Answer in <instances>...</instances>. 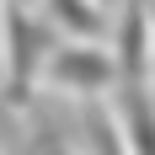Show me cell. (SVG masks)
Wrapping results in <instances>:
<instances>
[{
	"label": "cell",
	"mask_w": 155,
	"mask_h": 155,
	"mask_svg": "<svg viewBox=\"0 0 155 155\" xmlns=\"http://www.w3.org/2000/svg\"><path fill=\"white\" fill-rule=\"evenodd\" d=\"M43 80L54 91H70V96H102L118 86V59H112V48L86 43V38L54 43V54L43 64Z\"/></svg>",
	"instance_id": "cell-2"
},
{
	"label": "cell",
	"mask_w": 155,
	"mask_h": 155,
	"mask_svg": "<svg viewBox=\"0 0 155 155\" xmlns=\"http://www.w3.org/2000/svg\"><path fill=\"white\" fill-rule=\"evenodd\" d=\"M118 91V134H123V144H128V155H155V96H150V86H112Z\"/></svg>",
	"instance_id": "cell-4"
},
{
	"label": "cell",
	"mask_w": 155,
	"mask_h": 155,
	"mask_svg": "<svg viewBox=\"0 0 155 155\" xmlns=\"http://www.w3.org/2000/svg\"><path fill=\"white\" fill-rule=\"evenodd\" d=\"M102 5H118V0H102Z\"/></svg>",
	"instance_id": "cell-8"
},
{
	"label": "cell",
	"mask_w": 155,
	"mask_h": 155,
	"mask_svg": "<svg viewBox=\"0 0 155 155\" xmlns=\"http://www.w3.org/2000/svg\"><path fill=\"white\" fill-rule=\"evenodd\" d=\"M38 11L70 38H96L107 32V5L102 0H38Z\"/></svg>",
	"instance_id": "cell-5"
},
{
	"label": "cell",
	"mask_w": 155,
	"mask_h": 155,
	"mask_svg": "<svg viewBox=\"0 0 155 155\" xmlns=\"http://www.w3.org/2000/svg\"><path fill=\"white\" fill-rule=\"evenodd\" d=\"M0 80H5V27H0Z\"/></svg>",
	"instance_id": "cell-7"
},
{
	"label": "cell",
	"mask_w": 155,
	"mask_h": 155,
	"mask_svg": "<svg viewBox=\"0 0 155 155\" xmlns=\"http://www.w3.org/2000/svg\"><path fill=\"white\" fill-rule=\"evenodd\" d=\"M32 155H70V144L59 139V128H38V139H32Z\"/></svg>",
	"instance_id": "cell-6"
},
{
	"label": "cell",
	"mask_w": 155,
	"mask_h": 155,
	"mask_svg": "<svg viewBox=\"0 0 155 155\" xmlns=\"http://www.w3.org/2000/svg\"><path fill=\"white\" fill-rule=\"evenodd\" d=\"M112 59H118V86L150 80V70H155V0H118Z\"/></svg>",
	"instance_id": "cell-3"
},
{
	"label": "cell",
	"mask_w": 155,
	"mask_h": 155,
	"mask_svg": "<svg viewBox=\"0 0 155 155\" xmlns=\"http://www.w3.org/2000/svg\"><path fill=\"white\" fill-rule=\"evenodd\" d=\"M0 27H5V80H0V102L21 107L32 86L43 80V64L54 54V21L38 11V0H5L0 5Z\"/></svg>",
	"instance_id": "cell-1"
}]
</instances>
